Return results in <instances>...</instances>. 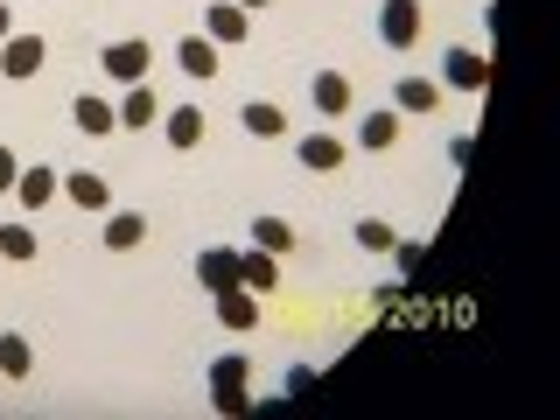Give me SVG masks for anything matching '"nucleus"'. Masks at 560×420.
Masks as SVG:
<instances>
[{"instance_id": "nucleus-1", "label": "nucleus", "mask_w": 560, "mask_h": 420, "mask_svg": "<svg viewBox=\"0 0 560 420\" xmlns=\"http://www.w3.org/2000/svg\"><path fill=\"white\" fill-rule=\"evenodd\" d=\"M203 385H210V407L218 413H245L253 407V358H245V350H218Z\"/></svg>"}, {"instance_id": "nucleus-2", "label": "nucleus", "mask_w": 560, "mask_h": 420, "mask_svg": "<svg viewBox=\"0 0 560 420\" xmlns=\"http://www.w3.org/2000/svg\"><path fill=\"white\" fill-rule=\"evenodd\" d=\"M98 70L127 92V84H148V70H154V43L148 35H119V43H105L98 49Z\"/></svg>"}, {"instance_id": "nucleus-3", "label": "nucleus", "mask_w": 560, "mask_h": 420, "mask_svg": "<svg viewBox=\"0 0 560 420\" xmlns=\"http://www.w3.org/2000/svg\"><path fill=\"white\" fill-rule=\"evenodd\" d=\"M442 92H463V98H483L490 92V57L483 49H469V43H448V57H442Z\"/></svg>"}, {"instance_id": "nucleus-4", "label": "nucleus", "mask_w": 560, "mask_h": 420, "mask_svg": "<svg viewBox=\"0 0 560 420\" xmlns=\"http://www.w3.org/2000/svg\"><path fill=\"white\" fill-rule=\"evenodd\" d=\"M420 28H428V8H420V0H378V43L393 49V57H407L420 43Z\"/></svg>"}, {"instance_id": "nucleus-5", "label": "nucleus", "mask_w": 560, "mask_h": 420, "mask_svg": "<svg viewBox=\"0 0 560 420\" xmlns=\"http://www.w3.org/2000/svg\"><path fill=\"white\" fill-rule=\"evenodd\" d=\"M168 63L183 70L189 84H210V78H224V49L210 43L203 28H189V35H175V49H168Z\"/></svg>"}, {"instance_id": "nucleus-6", "label": "nucleus", "mask_w": 560, "mask_h": 420, "mask_svg": "<svg viewBox=\"0 0 560 420\" xmlns=\"http://www.w3.org/2000/svg\"><path fill=\"white\" fill-rule=\"evenodd\" d=\"M399 133H407V113H393V105H378V113H350V148H364V154H393Z\"/></svg>"}, {"instance_id": "nucleus-7", "label": "nucleus", "mask_w": 560, "mask_h": 420, "mask_svg": "<svg viewBox=\"0 0 560 420\" xmlns=\"http://www.w3.org/2000/svg\"><path fill=\"white\" fill-rule=\"evenodd\" d=\"M162 133H168V154H197L203 140H210V113H203L197 98L162 105Z\"/></svg>"}, {"instance_id": "nucleus-8", "label": "nucleus", "mask_w": 560, "mask_h": 420, "mask_svg": "<svg viewBox=\"0 0 560 420\" xmlns=\"http://www.w3.org/2000/svg\"><path fill=\"white\" fill-rule=\"evenodd\" d=\"M294 162H302L308 175H337V168H350V140L337 127H315V133L294 140Z\"/></svg>"}, {"instance_id": "nucleus-9", "label": "nucleus", "mask_w": 560, "mask_h": 420, "mask_svg": "<svg viewBox=\"0 0 560 420\" xmlns=\"http://www.w3.org/2000/svg\"><path fill=\"white\" fill-rule=\"evenodd\" d=\"M308 105L329 119V127H337V119L358 113V84H350L343 70H315V78H308Z\"/></svg>"}, {"instance_id": "nucleus-10", "label": "nucleus", "mask_w": 560, "mask_h": 420, "mask_svg": "<svg viewBox=\"0 0 560 420\" xmlns=\"http://www.w3.org/2000/svg\"><path fill=\"white\" fill-rule=\"evenodd\" d=\"M43 63H49V43H43V35L14 28L8 43H0V78H8V84H28L35 70H43Z\"/></svg>"}, {"instance_id": "nucleus-11", "label": "nucleus", "mask_w": 560, "mask_h": 420, "mask_svg": "<svg viewBox=\"0 0 560 420\" xmlns=\"http://www.w3.org/2000/svg\"><path fill=\"white\" fill-rule=\"evenodd\" d=\"M210 315H218V329L245 337V329H259V315H267V294H253V288H224V294H210Z\"/></svg>"}, {"instance_id": "nucleus-12", "label": "nucleus", "mask_w": 560, "mask_h": 420, "mask_svg": "<svg viewBox=\"0 0 560 420\" xmlns=\"http://www.w3.org/2000/svg\"><path fill=\"white\" fill-rule=\"evenodd\" d=\"M57 197H63V175H57V162H22V175H14V203H22L28 218H35V210H49Z\"/></svg>"}, {"instance_id": "nucleus-13", "label": "nucleus", "mask_w": 560, "mask_h": 420, "mask_svg": "<svg viewBox=\"0 0 560 420\" xmlns=\"http://www.w3.org/2000/svg\"><path fill=\"white\" fill-rule=\"evenodd\" d=\"M203 35L218 49H238V43H253V14L238 0H203Z\"/></svg>"}, {"instance_id": "nucleus-14", "label": "nucleus", "mask_w": 560, "mask_h": 420, "mask_svg": "<svg viewBox=\"0 0 560 420\" xmlns=\"http://www.w3.org/2000/svg\"><path fill=\"white\" fill-rule=\"evenodd\" d=\"M113 113H119V133H154L162 127V92H154V84H127V92L113 98Z\"/></svg>"}, {"instance_id": "nucleus-15", "label": "nucleus", "mask_w": 560, "mask_h": 420, "mask_svg": "<svg viewBox=\"0 0 560 420\" xmlns=\"http://www.w3.org/2000/svg\"><path fill=\"white\" fill-rule=\"evenodd\" d=\"M63 203L84 210V218H105V210H113V183H105L98 168H63Z\"/></svg>"}, {"instance_id": "nucleus-16", "label": "nucleus", "mask_w": 560, "mask_h": 420, "mask_svg": "<svg viewBox=\"0 0 560 420\" xmlns=\"http://www.w3.org/2000/svg\"><path fill=\"white\" fill-rule=\"evenodd\" d=\"M70 127H78L84 140H113L119 133L113 98H105V92H78V98H70Z\"/></svg>"}, {"instance_id": "nucleus-17", "label": "nucleus", "mask_w": 560, "mask_h": 420, "mask_svg": "<svg viewBox=\"0 0 560 420\" xmlns=\"http://www.w3.org/2000/svg\"><path fill=\"white\" fill-rule=\"evenodd\" d=\"M197 288L203 294L238 288V245H203V253H197Z\"/></svg>"}, {"instance_id": "nucleus-18", "label": "nucleus", "mask_w": 560, "mask_h": 420, "mask_svg": "<svg viewBox=\"0 0 560 420\" xmlns=\"http://www.w3.org/2000/svg\"><path fill=\"white\" fill-rule=\"evenodd\" d=\"M98 238H105V253H140L148 245V210H105Z\"/></svg>"}, {"instance_id": "nucleus-19", "label": "nucleus", "mask_w": 560, "mask_h": 420, "mask_svg": "<svg viewBox=\"0 0 560 420\" xmlns=\"http://www.w3.org/2000/svg\"><path fill=\"white\" fill-rule=\"evenodd\" d=\"M245 245H259V253L288 259V253H294V245H302V238H294V224H288V218H273V210H259V218L245 224Z\"/></svg>"}, {"instance_id": "nucleus-20", "label": "nucleus", "mask_w": 560, "mask_h": 420, "mask_svg": "<svg viewBox=\"0 0 560 420\" xmlns=\"http://www.w3.org/2000/svg\"><path fill=\"white\" fill-rule=\"evenodd\" d=\"M238 127L253 133V140H288V113H280L273 98H245L238 105Z\"/></svg>"}, {"instance_id": "nucleus-21", "label": "nucleus", "mask_w": 560, "mask_h": 420, "mask_svg": "<svg viewBox=\"0 0 560 420\" xmlns=\"http://www.w3.org/2000/svg\"><path fill=\"white\" fill-rule=\"evenodd\" d=\"M238 288L273 294V288H280V259H273V253H259V245H238Z\"/></svg>"}, {"instance_id": "nucleus-22", "label": "nucleus", "mask_w": 560, "mask_h": 420, "mask_svg": "<svg viewBox=\"0 0 560 420\" xmlns=\"http://www.w3.org/2000/svg\"><path fill=\"white\" fill-rule=\"evenodd\" d=\"M442 84H434V78H399L393 84V113H442Z\"/></svg>"}, {"instance_id": "nucleus-23", "label": "nucleus", "mask_w": 560, "mask_h": 420, "mask_svg": "<svg viewBox=\"0 0 560 420\" xmlns=\"http://www.w3.org/2000/svg\"><path fill=\"white\" fill-rule=\"evenodd\" d=\"M35 372V343L22 329H0V378H28Z\"/></svg>"}, {"instance_id": "nucleus-24", "label": "nucleus", "mask_w": 560, "mask_h": 420, "mask_svg": "<svg viewBox=\"0 0 560 420\" xmlns=\"http://www.w3.org/2000/svg\"><path fill=\"white\" fill-rule=\"evenodd\" d=\"M350 238H358V253H393V245H399V224L393 218H358V224H350Z\"/></svg>"}, {"instance_id": "nucleus-25", "label": "nucleus", "mask_w": 560, "mask_h": 420, "mask_svg": "<svg viewBox=\"0 0 560 420\" xmlns=\"http://www.w3.org/2000/svg\"><path fill=\"white\" fill-rule=\"evenodd\" d=\"M35 253H43V238H35V224H0V259H8V267H28Z\"/></svg>"}, {"instance_id": "nucleus-26", "label": "nucleus", "mask_w": 560, "mask_h": 420, "mask_svg": "<svg viewBox=\"0 0 560 420\" xmlns=\"http://www.w3.org/2000/svg\"><path fill=\"white\" fill-rule=\"evenodd\" d=\"M14 175H22V154L0 140V197H14Z\"/></svg>"}, {"instance_id": "nucleus-27", "label": "nucleus", "mask_w": 560, "mask_h": 420, "mask_svg": "<svg viewBox=\"0 0 560 420\" xmlns=\"http://www.w3.org/2000/svg\"><path fill=\"white\" fill-rule=\"evenodd\" d=\"M393 259H399V273H420V259H428V253H420L413 238H399V245H393Z\"/></svg>"}, {"instance_id": "nucleus-28", "label": "nucleus", "mask_w": 560, "mask_h": 420, "mask_svg": "<svg viewBox=\"0 0 560 420\" xmlns=\"http://www.w3.org/2000/svg\"><path fill=\"white\" fill-rule=\"evenodd\" d=\"M8 35H14V8H8V0H0V43H8Z\"/></svg>"}, {"instance_id": "nucleus-29", "label": "nucleus", "mask_w": 560, "mask_h": 420, "mask_svg": "<svg viewBox=\"0 0 560 420\" xmlns=\"http://www.w3.org/2000/svg\"><path fill=\"white\" fill-rule=\"evenodd\" d=\"M238 8H245V14H259V8H280V0H238Z\"/></svg>"}, {"instance_id": "nucleus-30", "label": "nucleus", "mask_w": 560, "mask_h": 420, "mask_svg": "<svg viewBox=\"0 0 560 420\" xmlns=\"http://www.w3.org/2000/svg\"><path fill=\"white\" fill-rule=\"evenodd\" d=\"M0 224H8V218H0Z\"/></svg>"}]
</instances>
